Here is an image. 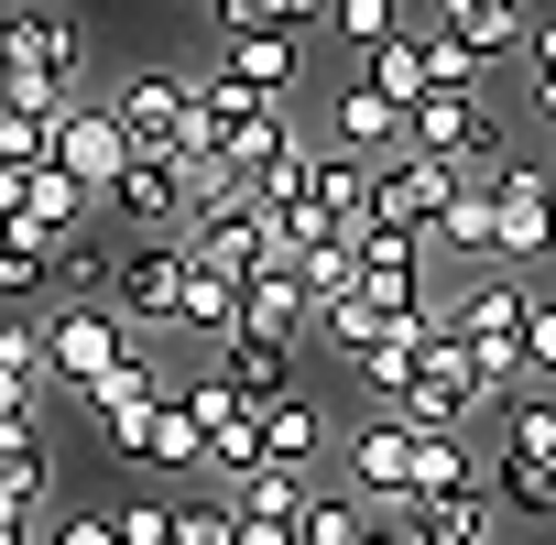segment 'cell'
<instances>
[{
  "label": "cell",
  "mask_w": 556,
  "mask_h": 545,
  "mask_svg": "<svg viewBox=\"0 0 556 545\" xmlns=\"http://www.w3.org/2000/svg\"><path fill=\"white\" fill-rule=\"evenodd\" d=\"M415 447H426V436H415L393 404H371V415L350 426V491H361L371 512H393V523L426 512V502H415Z\"/></svg>",
  "instance_id": "6da1fadb"
},
{
  "label": "cell",
  "mask_w": 556,
  "mask_h": 545,
  "mask_svg": "<svg viewBox=\"0 0 556 545\" xmlns=\"http://www.w3.org/2000/svg\"><path fill=\"white\" fill-rule=\"evenodd\" d=\"M447 207H458V164H437V153H393V164L371 175V218H382V229L437 240V229H447Z\"/></svg>",
  "instance_id": "7a4b0ae2"
},
{
  "label": "cell",
  "mask_w": 556,
  "mask_h": 545,
  "mask_svg": "<svg viewBox=\"0 0 556 545\" xmlns=\"http://www.w3.org/2000/svg\"><path fill=\"white\" fill-rule=\"evenodd\" d=\"M186 218H197V197H186V164L175 153H142L110 186V229H131V240H186Z\"/></svg>",
  "instance_id": "3957f363"
},
{
  "label": "cell",
  "mask_w": 556,
  "mask_h": 545,
  "mask_svg": "<svg viewBox=\"0 0 556 545\" xmlns=\"http://www.w3.org/2000/svg\"><path fill=\"white\" fill-rule=\"evenodd\" d=\"M45 350H55V393H88V382L121 371L142 339H121V306H55V317H45Z\"/></svg>",
  "instance_id": "277c9868"
},
{
  "label": "cell",
  "mask_w": 556,
  "mask_h": 545,
  "mask_svg": "<svg viewBox=\"0 0 556 545\" xmlns=\"http://www.w3.org/2000/svg\"><path fill=\"white\" fill-rule=\"evenodd\" d=\"M556 251V164H502V262L491 272H534Z\"/></svg>",
  "instance_id": "5b68a950"
},
{
  "label": "cell",
  "mask_w": 556,
  "mask_h": 545,
  "mask_svg": "<svg viewBox=\"0 0 556 545\" xmlns=\"http://www.w3.org/2000/svg\"><path fill=\"white\" fill-rule=\"evenodd\" d=\"M66 295V240L45 218H0V317H34Z\"/></svg>",
  "instance_id": "8992f818"
},
{
  "label": "cell",
  "mask_w": 556,
  "mask_h": 545,
  "mask_svg": "<svg viewBox=\"0 0 556 545\" xmlns=\"http://www.w3.org/2000/svg\"><path fill=\"white\" fill-rule=\"evenodd\" d=\"M55 164H66L77 186H99V197H110V186L142 164V142L121 131V110H110V99H77V110L55 121Z\"/></svg>",
  "instance_id": "52a82bcc"
},
{
  "label": "cell",
  "mask_w": 556,
  "mask_h": 545,
  "mask_svg": "<svg viewBox=\"0 0 556 545\" xmlns=\"http://www.w3.org/2000/svg\"><path fill=\"white\" fill-rule=\"evenodd\" d=\"M523 317H534L523 272H469V284L447 295V339L458 350H523Z\"/></svg>",
  "instance_id": "ba28073f"
},
{
  "label": "cell",
  "mask_w": 556,
  "mask_h": 545,
  "mask_svg": "<svg viewBox=\"0 0 556 545\" xmlns=\"http://www.w3.org/2000/svg\"><path fill=\"white\" fill-rule=\"evenodd\" d=\"M350 251H361V295H371L382 317H393V306H426V251H437V240L361 218V229H350Z\"/></svg>",
  "instance_id": "9c48e42d"
},
{
  "label": "cell",
  "mask_w": 556,
  "mask_h": 545,
  "mask_svg": "<svg viewBox=\"0 0 556 545\" xmlns=\"http://www.w3.org/2000/svg\"><path fill=\"white\" fill-rule=\"evenodd\" d=\"M110 306H121V328H186V251L175 240H131Z\"/></svg>",
  "instance_id": "30bf717a"
},
{
  "label": "cell",
  "mask_w": 556,
  "mask_h": 545,
  "mask_svg": "<svg viewBox=\"0 0 556 545\" xmlns=\"http://www.w3.org/2000/svg\"><path fill=\"white\" fill-rule=\"evenodd\" d=\"M110 110H121V131H131L142 153H175V142H186V121H197V88H186L175 66H142V77H121V99H110Z\"/></svg>",
  "instance_id": "8fae6325"
},
{
  "label": "cell",
  "mask_w": 556,
  "mask_h": 545,
  "mask_svg": "<svg viewBox=\"0 0 556 545\" xmlns=\"http://www.w3.org/2000/svg\"><path fill=\"white\" fill-rule=\"evenodd\" d=\"M317 142H339V153H361V164H393V153H404V110H393L382 88L339 77V88H328V131H317Z\"/></svg>",
  "instance_id": "7c38bea8"
},
{
  "label": "cell",
  "mask_w": 556,
  "mask_h": 545,
  "mask_svg": "<svg viewBox=\"0 0 556 545\" xmlns=\"http://www.w3.org/2000/svg\"><path fill=\"white\" fill-rule=\"evenodd\" d=\"M99 447H110V458H142V469H207V436H197L186 393H175V404H153V415H131V426H110Z\"/></svg>",
  "instance_id": "4fadbf2b"
},
{
  "label": "cell",
  "mask_w": 556,
  "mask_h": 545,
  "mask_svg": "<svg viewBox=\"0 0 556 545\" xmlns=\"http://www.w3.org/2000/svg\"><path fill=\"white\" fill-rule=\"evenodd\" d=\"M306 328H317L306 272H295V262H262L251 284H240V339H306Z\"/></svg>",
  "instance_id": "5bb4252c"
},
{
  "label": "cell",
  "mask_w": 556,
  "mask_h": 545,
  "mask_svg": "<svg viewBox=\"0 0 556 545\" xmlns=\"http://www.w3.org/2000/svg\"><path fill=\"white\" fill-rule=\"evenodd\" d=\"M175 251H186L197 272H229V284H251V272L273 262V229H262V207H229V218H197Z\"/></svg>",
  "instance_id": "9a60e30c"
},
{
  "label": "cell",
  "mask_w": 556,
  "mask_h": 545,
  "mask_svg": "<svg viewBox=\"0 0 556 545\" xmlns=\"http://www.w3.org/2000/svg\"><path fill=\"white\" fill-rule=\"evenodd\" d=\"M371 175H382V164H361V153H339V142H306V197H295V207L361 229V218H371Z\"/></svg>",
  "instance_id": "2e32d148"
},
{
  "label": "cell",
  "mask_w": 556,
  "mask_h": 545,
  "mask_svg": "<svg viewBox=\"0 0 556 545\" xmlns=\"http://www.w3.org/2000/svg\"><path fill=\"white\" fill-rule=\"evenodd\" d=\"M66 404H77V415H88V426L110 436V426H131V415L175 404V393H164V360H153V350H131L121 371H99V382H88V393H66Z\"/></svg>",
  "instance_id": "e0dca14e"
},
{
  "label": "cell",
  "mask_w": 556,
  "mask_h": 545,
  "mask_svg": "<svg viewBox=\"0 0 556 545\" xmlns=\"http://www.w3.org/2000/svg\"><path fill=\"white\" fill-rule=\"evenodd\" d=\"M218 77H240V88H262V99H285V88L306 77V34H273V23H262V34H229V45H218Z\"/></svg>",
  "instance_id": "ac0fdd59"
},
{
  "label": "cell",
  "mask_w": 556,
  "mask_h": 545,
  "mask_svg": "<svg viewBox=\"0 0 556 545\" xmlns=\"http://www.w3.org/2000/svg\"><path fill=\"white\" fill-rule=\"evenodd\" d=\"M295 350L306 339H218V382L251 393V404H285V393H306L295 382Z\"/></svg>",
  "instance_id": "d6986e66"
},
{
  "label": "cell",
  "mask_w": 556,
  "mask_h": 545,
  "mask_svg": "<svg viewBox=\"0 0 556 545\" xmlns=\"http://www.w3.org/2000/svg\"><path fill=\"white\" fill-rule=\"evenodd\" d=\"M262 458H273V469H295V480H317V458H328V415H317V393L262 404Z\"/></svg>",
  "instance_id": "ffe728a7"
},
{
  "label": "cell",
  "mask_w": 556,
  "mask_h": 545,
  "mask_svg": "<svg viewBox=\"0 0 556 545\" xmlns=\"http://www.w3.org/2000/svg\"><path fill=\"white\" fill-rule=\"evenodd\" d=\"M23 66H45V77H88V23L77 12H55V0H23Z\"/></svg>",
  "instance_id": "44dd1931"
},
{
  "label": "cell",
  "mask_w": 556,
  "mask_h": 545,
  "mask_svg": "<svg viewBox=\"0 0 556 545\" xmlns=\"http://www.w3.org/2000/svg\"><path fill=\"white\" fill-rule=\"evenodd\" d=\"M350 77H361V88H382V99H393L404 121H415V110L437 99V77H426V34H393V45H371V55H361Z\"/></svg>",
  "instance_id": "7402d4cb"
},
{
  "label": "cell",
  "mask_w": 556,
  "mask_h": 545,
  "mask_svg": "<svg viewBox=\"0 0 556 545\" xmlns=\"http://www.w3.org/2000/svg\"><path fill=\"white\" fill-rule=\"evenodd\" d=\"M491 502L502 512H534V523H556V458H534V447H491Z\"/></svg>",
  "instance_id": "603a6c76"
},
{
  "label": "cell",
  "mask_w": 556,
  "mask_h": 545,
  "mask_svg": "<svg viewBox=\"0 0 556 545\" xmlns=\"http://www.w3.org/2000/svg\"><path fill=\"white\" fill-rule=\"evenodd\" d=\"M437 23H447L480 66H491V55H513V45L534 34V12H513V0H437Z\"/></svg>",
  "instance_id": "cb8c5ba5"
},
{
  "label": "cell",
  "mask_w": 556,
  "mask_h": 545,
  "mask_svg": "<svg viewBox=\"0 0 556 545\" xmlns=\"http://www.w3.org/2000/svg\"><path fill=\"white\" fill-rule=\"evenodd\" d=\"M23 218H45L55 240H77V229H99V218H110V197H99V186H77L66 164H34V207H23Z\"/></svg>",
  "instance_id": "d4e9b609"
},
{
  "label": "cell",
  "mask_w": 556,
  "mask_h": 545,
  "mask_svg": "<svg viewBox=\"0 0 556 545\" xmlns=\"http://www.w3.org/2000/svg\"><path fill=\"white\" fill-rule=\"evenodd\" d=\"M415 534H426V545H502V502H491V480H480V491L426 502V512H415Z\"/></svg>",
  "instance_id": "484cf974"
},
{
  "label": "cell",
  "mask_w": 556,
  "mask_h": 545,
  "mask_svg": "<svg viewBox=\"0 0 556 545\" xmlns=\"http://www.w3.org/2000/svg\"><path fill=\"white\" fill-rule=\"evenodd\" d=\"M306 545H361L371 534V502L350 491V480H306V523H295Z\"/></svg>",
  "instance_id": "4316f807"
},
{
  "label": "cell",
  "mask_w": 556,
  "mask_h": 545,
  "mask_svg": "<svg viewBox=\"0 0 556 545\" xmlns=\"http://www.w3.org/2000/svg\"><path fill=\"white\" fill-rule=\"evenodd\" d=\"M491 458H469V436H426L415 447V502H447V491H480Z\"/></svg>",
  "instance_id": "83f0119b"
},
{
  "label": "cell",
  "mask_w": 556,
  "mask_h": 545,
  "mask_svg": "<svg viewBox=\"0 0 556 545\" xmlns=\"http://www.w3.org/2000/svg\"><path fill=\"white\" fill-rule=\"evenodd\" d=\"M186 328L197 339H240V284H229V272H197L186 262Z\"/></svg>",
  "instance_id": "f1b7e54d"
},
{
  "label": "cell",
  "mask_w": 556,
  "mask_h": 545,
  "mask_svg": "<svg viewBox=\"0 0 556 545\" xmlns=\"http://www.w3.org/2000/svg\"><path fill=\"white\" fill-rule=\"evenodd\" d=\"M317 350H339V360H361L371 339H382V306L371 295H339V306H317V328H306Z\"/></svg>",
  "instance_id": "f546056e"
},
{
  "label": "cell",
  "mask_w": 556,
  "mask_h": 545,
  "mask_svg": "<svg viewBox=\"0 0 556 545\" xmlns=\"http://www.w3.org/2000/svg\"><path fill=\"white\" fill-rule=\"evenodd\" d=\"M175 545H240V502L229 491H175Z\"/></svg>",
  "instance_id": "4dcf8cb0"
},
{
  "label": "cell",
  "mask_w": 556,
  "mask_h": 545,
  "mask_svg": "<svg viewBox=\"0 0 556 545\" xmlns=\"http://www.w3.org/2000/svg\"><path fill=\"white\" fill-rule=\"evenodd\" d=\"M328 34H339V45H350V66H361L371 45H393V34H404V0H339Z\"/></svg>",
  "instance_id": "1f68e13d"
},
{
  "label": "cell",
  "mask_w": 556,
  "mask_h": 545,
  "mask_svg": "<svg viewBox=\"0 0 556 545\" xmlns=\"http://www.w3.org/2000/svg\"><path fill=\"white\" fill-rule=\"evenodd\" d=\"M0 371H12V382H45V393H55V350H45V317H0Z\"/></svg>",
  "instance_id": "d6a6232c"
},
{
  "label": "cell",
  "mask_w": 556,
  "mask_h": 545,
  "mask_svg": "<svg viewBox=\"0 0 556 545\" xmlns=\"http://www.w3.org/2000/svg\"><path fill=\"white\" fill-rule=\"evenodd\" d=\"M110 523H121V545H175V491H142V502H121Z\"/></svg>",
  "instance_id": "836d02e7"
},
{
  "label": "cell",
  "mask_w": 556,
  "mask_h": 545,
  "mask_svg": "<svg viewBox=\"0 0 556 545\" xmlns=\"http://www.w3.org/2000/svg\"><path fill=\"white\" fill-rule=\"evenodd\" d=\"M426 77H437V88H480L491 66H480V55H469V45H458L447 23H437V34H426Z\"/></svg>",
  "instance_id": "e575fe53"
},
{
  "label": "cell",
  "mask_w": 556,
  "mask_h": 545,
  "mask_svg": "<svg viewBox=\"0 0 556 545\" xmlns=\"http://www.w3.org/2000/svg\"><path fill=\"white\" fill-rule=\"evenodd\" d=\"M502 436H513V447H534V458H556V393H523Z\"/></svg>",
  "instance_id": "d590c367"
},
{
  "label": "cell",
  "mask_w": 556,
  "mask_h": 545,
  "mask_svg": "<svg viewBox=\"0 0 556 545\" xmlns=\"http://www.w3.org/2000/svg\"><path fill=\"white\" fill-rule=\"evenodd\" d=\"M523 371L556 382V295H534V317H523Z\"/></svg>",
  "instance_id": "8d00e7d4"
},
{
  "label": "cell",
  "mask_w": 556,
  "mask_h": 545,
  "mask_svg": "<svg viewBox=\"0 0 556 545\" xmlns=\"http://www.w3.org/2000/svg\"><path fill=\"white\" fill-rule=\"evenodd\" d=\"M45 545H121V523H110V512H55Z\"/></svg>",
  "instance_id": "74e56055"
},
{
  "label": "cell",
  "mask_w": 556,
  "mask_h": 545,
  "mask_svg": "<svg viewBox=\"0 0 556 545\" xmlns=\"http://www.w3.org/2000/svg\"><path fill=\"white\" fill-rule=\"evenodd\" d=\"M207 23H218V45H229V34H262L273 0H207Z\"/></svg>",
  "instance_id": "f35d334b"
},
{
  "label": "cell",
  "mask_w": 556,
  "mask_h": 545,
  "mask_svg": "<svg viewBox=\"0 0 556 545\" xmlns=\"http://www.w3.org/2000/svg\"><path fill=\"white\" fill-rule=\"evenodd\" d=\"M523 66H534V88H556V12H534V34H523Z\"/></svg>",
  "instance_id": "ab89813d"
},
{
  "label": "cell",
  "mask_w": 556,
  "mask_h": 545,
  "mask_svg": "<svg viewBox=\"0 0 556 545\" xmlns=\"http://www.w3.org/2000/svg\"><path fill=\"white\" fill-rule=\"evenodd\" d=\"M23 66V0H0V77Z\"/></svg>",
  "instance_id": "60d3db41"
},
{
  "label": "cell",
  "mask_w": 556,
  "mask_h": 545,
  "mask_svg": "<svg viewBox=\"0 0 556 545\" xmlns=\"http://www.w3.org/2000/svg\"><path fill=\"white\" fill-rule=\"evenodd\" d=\"M23 207H34V175H23V164H0V218H23Z\"/></svg>",
  "instance_id": "b9f144b4"
},
{
  "label": "cell",
  "mask_w": 556,
  "mask_h": 545,
  "mask_svg": "<svg viewBox=\"0 0 556 545\" xmlns=\"http://www.w3.org/2000/svg\"><path fill=\"white\" fill-rule=\"evenodd\" d=\"M0 545H45V534H34V512H23V502H0Z\"/></svg>",
  "instance_id": "7bdbcfd3"
},
{
  "label": "cell",
  "mask_w": 556,
  "mask_h": 545,
  "mask_svg": "<svg viewBox=\"0 0 556 545\" xmlns=\"http://www.w3.org/2000/svg\"><path fill=\"white\" fill-rule=\"evenodd\" d=\"M361 545H426V534H415V523H393V512H371V534H361Z\"/></svg>",
  "instance_id": "ee69618b"
},
{
  "label": "cell",
  "mask_w": 556,
  "mask_h": 545,
  "mask_svg": "<svg viewBox=\"0 0 556 545\" xmlns=\"http://www.w3.org/2000/svg\"><path fill=\"white\" fill-rule=\"evenodd\" d=\"M513 12H534V0H513Z\"/></svg>",
  "instance_id": "f6af8a7d"
}]
</instances>
